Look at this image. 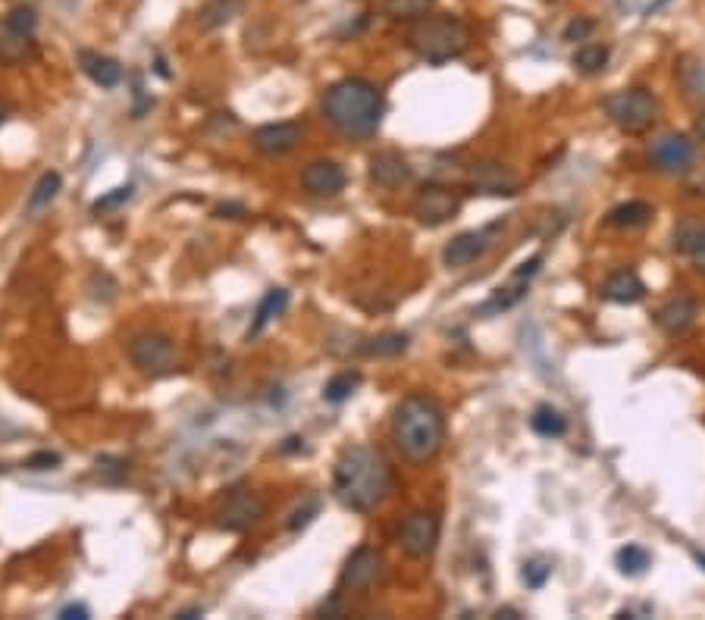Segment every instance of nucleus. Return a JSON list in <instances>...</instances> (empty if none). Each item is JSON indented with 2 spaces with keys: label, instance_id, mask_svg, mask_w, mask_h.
Wrapping results in <instances>:
<instances>
[{
  "label": "nucleus",
  "instance_id": "nucleus-1",
  "mask_svg": "<svg viewBox=\"0 0 705 620\" xmlns=\"http://www.w3.org/2000/svg\"><path fill=\"white\" fill-rule=\"evenodd\" d=\"M389 492L392 467L380 451L370 445H351L342 451L333 470V495L348 511L370 514L386 502Z\"/></svg>",
  "mask_w": 705,
  "mask_h": 620
},
{
  "label": "nucleus",
  "instance_id": "nucleus-2",
  "mask_svg": "<svg viewBox=\"0 0 705 620\" xmlns=\"http://www.w3.org/2000/svg\"><path fill=\"white\" fill-rule=\"evenodd\" d=\"M323 119L345 138H373L383 126V91L367 79H342L323 94Z\"/></svg>",
  "mask_w": 705,
  "mask_h": 620
},
{
  "label": "nucleus",
  "instance_id": "nucleus-3",
  "mask_svg": "<svg viewBox=\"0 0 705 620\" xmlns=\"http://www.w3.org/2000/svg\"><path fill=\"white\" fill-rule=\"evenodd\" d=\"M392 442L411 464L433 461L445 445V411L430 395H408L392 414Z\"/></svg>",
  "mask_w": 705,
  "mask_h": 620
},
{
  "label": "nucleus",
  "instance_id": "nucleus-4",
  "mask_svg": "<svg viewBox=\"0 0 705 620\" xmlns=\"http://www.w3.org/2000/svg\"><path fill=\"white\" fill-rule=\"evenodd\" d=\"M411 51L430 66H445L458 60L467 44H470V29L458 16H430L414 26V32L408 35Z\"/></svg>",
  "mask_w": 705,
  "mask_h": 620
},
{
  "label": "nucleus",
  "instance_id": "nucleus-5",
  "mask_svg": "<svg viewBox=\"0 0 705 620\" xmlns=\"http://www.w3.org/2000/svg\"><path fill=\"white\" fill-rule=\"evenodd\" d=\"M608 119L627 135H643L658 119V98L649 88H624L602 101Z\"/></svg>",
  "mask_w": 705,
  "mask_h": 620
},
{
  "label": "nucleus",
  "instance_id": "nucleus-6",
  "mask_svg": "<svg viewBox=\"0 0 705 620\" xmlns=\"http://www.w3.org/2000/svg\"><path fill=\"white\" fill-rule=\"evenodd\" d=\"M129 361L151 379L176 373V342L163 332H138L129 342Z\"/></svg>",
  "mask_w": 705,
  "mask_h": 620
},
{
  "label": "nucleus",
  "instance_id": "nucleus-7",
  "mask_svg": "<svg viewBox=\"0 0 705 620\" xmlns=\"http://www.w3.org/2000/svg\"><path fill=\"white\" fill-rule=\"evenodd\" d=\"M267 514L264 495H257L251 489H235L223 498V505L217 508V527L226 533H245L254 523H261Z\"/></svg>",
  "mask_w": 705,
  "mask_h": 620
},
{
  "label": "nucleus",
  "instance_id": "nucleus-8",
  "mask_svg": "<svg viewBox=\"0 0 705 620\" xmlns=\"http://www.w3.org/2000/svg\"><path fill=\"white\" fill-rule=\"evenodd\" d=\"M398 545L408 558H427L439 545V517L430 511H414L398 527Z\"/></svg>",
  "mask_w": 705,
  "mask_h": 620
},
{
  "label": "nucleus",
  "instance_id": "nucleus-9",
  "mask_svg": "<svg viewBox=\"0 0 705 620\" xmlns=\"http://www.w3.org/2000/svg\"><path fill=\"white\" fill-rule=\"evenodd\" d=\"M461 195L449 185H423L414 198V217L423 226H442L458 217Z\"/></svg>",
  "mask_w": 705,
  "mask_h": 620
},
{
  "label": "nucleus",
  "instance_id": "nucleus-10",
  "mask_svg": "<svg viewBox=\"0 0 705 620\" xmlns=\"http://www.w3.org/2000/svg\"><path fill=\"white\" fill-rule=\"evenodd\" d=\"M649 163L655 166L658 173H665V176L687 173L690 166L696 163V141L687 138V135H677V132L662 135L649 148Z\"/></svg>",
  "mask_w": 705,
  "mask_h": 620
},
{
  "label": "nucleus",
  "instance_id": "nucleus-11",
  "mask_svg": "<svg viewBox=\"0 0 705 620\" xmlns=\"http://www.w3.org/2000/svg\"><path fill=\"white\" fill-rule=\"evenodd\" d=\"M539 267H543V254H533L530 260H524V264L508 276V282L492 292V298L480 307V314H496V310H511L514 304H521L527 298V289L533 276L539 273Z\"/></svg>",
  "mask_w": 705,
  "mask_h": 620
},
{
  "label": "nucleus",
  "instance_id": "nucleus-12",
  "mask_svg": "<svg viewBox=\"0 0 705 620\" xmlns=\"http://www.w3.org/2000/svg\"><path fill=\"white\" fill-rule=\"evenodd\" d=\"M383 574V558L376 552L373 545H361L351 552V558L345 561L342 567V577H339V586L348 589V592H367L376 580Z\"/></svg>",
  "mask_w": 705,
  "mask_h": 620
},
{
  "label": "nucleus",
  "instance_id": "nucleus-13",
  "mask_svg": "<svg viewBox=\"0 0 705 620\" xmlns=\"http://www.w3.org/2000/svg\"><path fill=\"white\" fill-rule=\"evenodd\" d=\"M499 226H486V229H470L455 235L449 245L442 251V264L449 270H461L470 267L474 260H480L489 248H492V235H496Z\"/></svg>",
  "mask_w": 705,
  "mask_h": 620
},
{
  "label": "nucleus",
  "instance_id": "nucleus-14",
  "mask_svg": "<svg viewBox=\"0 0 705 620\" xmlns=\"http://www.w3.org/2000/svg\"><path fill=\"white\" fill-rule=\"evenodd\" d=\"M470 185L492 198H514L517 188H521V182L511 173V166L499 160H480L470 166Z\"/></svg>",
  "mask_w": 705,
  "mask_h": 620
},
{
  "label": "nucleus",
  "instance_id": "nucleus-15",
  "mask_svg": "<svg viewBox=\"0 0 705 620\" xmlns=\"http://www.w3.org/2000/svg\"><path fill=\"white\" fill-rule=\"evenodd\" d=\"M345 182L348 176L336 160H314L304 166V173H301V185L317 198H336L345 188Z\"/></svg>",
  "mask_w": 705,
  "mask_h": 620
},
{
  "label": "nucleus",
  "instance_id": "nucleus-16",
  "mask_svg": "<svg viewBox=\"0 0 705 620\" xmlns=\"http://www.w3.org/2000/svg\"><path fill=\"white\" fill-rule=\"evenodd\" d=\"M304 129L298 123H270L254 132V151L264 157H282L301 145Z\"/></svg>",
  "mask_w": 705,
  "mask_h": 620
},
{
  "label": "nucleus",
  "instance_id": "nucleus-17",
  "mask_svg": "<svg viewBox=\"0 0 705 620\" xmlns=\"http://www.w3.org/2000/svg\"><path fill=\"white\" fill-rule=\"evenodd\" d=\"M696 320V301L687 298V295H677L671 298L668 304H662L655 310V326L668 332V336H680V332H687Z\"/></svg>",
  "mask_w": 705,
  "mask_h": 620
},
{
  "label": "nucleus",
  "instance_id": "nucleus-18",
  "mask_svg": "<svg viewBox=\"0 0 705 620\" xmlns=\"http://www.w3.org/2000/svg\"><path fill=\"white\" fill-rule=\"evenodd\" d=\"M370 179L383 188H398L411 182V166L398 151H380L370 157Z\"/></svg>",
  "mask_w": 705,
  "mask_h": 620
},
{
  "label": "nucleus",
  "instance_id": "nucleus-19",
  "mask_svg": "<svg viewBox=\"0 0 705 620\" xmlns=\"http://www.w3.org/2000/svg\"><path fill=\"white\" fill-rule=\"evenodd\" d=\"M602 295L615 304H640L646 298V282L633 270H618L605 279Z\"/></svg>",
  "mask_w": 705,
  "mask_h": 620
},
{
  "label": "nucleus",
  "instance_id": "nucleus-20",
  "mask_svg": "<svg viewBox=\"0 0 705 620\" xmlns=\"http://www.w3.org/2000/svg\"><path fill=\"white\" fill-rule=\"evenodd\" d=\"M79 63H82V73L101 88H116L123 82V66L120 60L104 57V54H94V51H79Z\"/></svg>",
  "mask_w": 705,
  "mask_h": 620
},
{
  "label": "nucleus",
  "instance_id": "nucleus-21",
  "mask_svg": "<svg viewBox=\"0 0 705 620\" xmlns=\"http://www.w3.org/2000/svg\"><path fill=\"white\" fill-rule=\"evenodd\" d=\"M286 307H289V292H286V289H270V292L261 298V304H257V310H254V320H251V326H248V339L261 336V332H264L276 317L286 314Z\"/></svg>",
  "mask_w": 705,
  "mask_h": 620
},
{
  "label": "nucleus",
  "instance_id": "nucleus-22",
  "mask_svg": "<svg viewBox=\"0 0 705 620\" xmlns=\"http://www.w3.org/2000/svg\"><path fill=\"white\" fill-rule=\"evenodd\" d=\"M242 10H245V0H210V4L198 13V26L204 32L223 29L235 16H242Z\"/></svg>",
  "mask_w": 705,
  "mask_h": 620
},
{
  "label": "nucleus",
  "instance_id": "nucleus-23",
  "mask_svg": "<svg viewBox=\"0 0 705 620\" xmlns=\"http://www.w3.org/2000/svg\"><path fill=\"white\" fill-rule=\"evenodd\" d=\"M652 220V207L646 201H627L608 210V226L615 229H637Z\"/></svg>",
  "mask_w": 705,
  "mask_h": 620
},
{
  "label": "nucleus",
  "instance_id": "nucleus-24",
  "mask_svg": "<svg viewBox=\"0 0 705 620\" xmlns=\"http://www.w3.org/2000/svg\"><path fill=\"white\" fill-rule=\"evenodd\" d=\"M677 251H684L690 257V264L705 273V226H684L677 232V242H674Z\"/></svg>",
  "mask_w": 705,
  "mask_h": 620
},
{
  "label": "nucleus",
  "instance_id": "nucleus-25",
  "mask_svg": "<svg viewBox=\"0 0 705 620\" xmlns=\"http://www.w3.org/2000/svg\"><path fill=\"white\" fill-rule=\"evenodd\" d=\"M608 57H611L608 44H596V41L580 44L574 51V69H580L583 76H596L608 66Z\"/></svg>",
  "mask_w": 705,
  "mask_h": 620
},
{
  "label": "nucleus",
  "instance_id": "nucleus-26",
  "mask_svg": "<svg viewBox=\"0 0 705 620\" xmlns=\"http://www.w3.org/2000/svg\"><path fill=\"white\" fill-rule=\"evenodd\" d=\"M530 426H533L536 436L558 439V436H564V429H568V420H564L561 411H555L552 404H539V408L533 411V417H530Z\"/></svg>",
  "mask_w": 705,
  "mask_h": 620
},
{
  "label": "nucleus",
  "instance_id": "nucleus-27",
  "mask_svg": "<svg viewBox=\"0 0 705 620\" xmlns=\"http://www.w3.org/2000/svg\"><path fill=\"white\" fill-rule=\"evenodd\" d=\"M433 7H436V0H386L383 13H386L392 22H414V19L427 16Z\"/></svg>",
  "mask_w": 705,
  "mask_h": 620
},
{
  "label": "nucleus",
  "instance_id": "nucleus-28",
  "mask_svg": "<svg viewBox=\"0 0 705 620\" xmlns=\"http://www.w3.org/2000/svg\"><path fill=\"white\" fill-rule=\"evenodd\" d=\"M680 85L696 101H705V57H687L680 63Z\"/></svg>",
  "mask_w": 705,
  "mask_h": 620
},
{
  "label": "nucleus",
  "instance_id": "nucleus-29",
  "mask_svg": "<svg viewBox=\"0 0 705 620\" xmlns=\"http://www.w3.org/2000/svg\"><path fill=\"white\" fill-rule=\"evenodd\" d=\"M361 351L367 357H398L402 351H408V336L405 332H383V336L367 339L361 345Z\"/></svg>",
  "mask_w": 705,
  "mask_h": 620
},
{
  "label": "nucleus",
  "instance_id": "nucleus-30",
  "mask_svg": "<svg viewBox=\"0 0 705 620\" xmlns=\"http://www.w3.org/2000/svg\"><path fill=\"white\" fill-rule=\"evenodd\" d=\"M60 188H63L60 173H44V176L35 182V188H32V195H29V201H26V210H29V213L44 210L47 204H51V201L60 195Z\"/></svg>",
  "mask_w": 705,
  "mask_h": 620
},
{
  "label": "nucleus",
  "instance_id": "nucleus-31",
  "mask_svg": "<svg viewBox=\"0 0 705 620\" xmlns=\"http://www.w3.org/2000/svg\"><path fill=\"white\" fill-rule=\"evenodd\" d=\"M649 567H652V555L643 545H624L618 552V570L624 577H643Z\"/></svg>",
  "mask_w": 705,
  "mask_h": 620
},
{
  "label": "nucleus",
  "instance_id": "nucleus-32",
  "mask_svg": "<svg viewBox=\"0 0 705 620\" xmlns=\"http://www.w3.org/2000/svg\"><path fill=\"white\" fill-rule=\"evenodd\" d=\"M358 386H361V373H351V370L336 373V376L323 386V401H329V404H342V401H348L351 395H355V389H358Z\"/></svg>",
  "mask_w": 705,
  "mask_h": 620
},
{
  "label": "nucleus",
  "instance_id": "nucleus-33",
  "mask_svg": "<svg viewBox=\"0 0 705 620\" xmlns=\"http://www.w3.org/2000/svg\"><path fill=\"white\" fill-rule=\"evenodd\" d=\"M35 26H38V16H35V10L26 7V4L13 7V10L7 13V19H4V29L13 32V35H22V38H32Z\"/></svg>",
  "mask_w": 705,
  "mask_h": 620
},
{
  "label": "nucleus",
  "instance_id": "nucleus-34",
  "mask_svg": "<svg viewBox=\"0 0 705 620\" xmlns=\"http://www.w3.org/2000/svg\"><path fill=\"white\" fill-rule=\"evenodd\" d=\"M29 51H32V38H22V35H13V32H7L4 38H0V60L4 63H19Z\"/></svg>",
  "mask_w": 705,
  "mask_h": 620
},
{
  "label": "nucleus",
  "instance_id": "nucleus-35",
  "mask_svg": "<svg viewBox=\"0 0 705 620\" xmlns=\"http://www.w3.org/2000/svg\"><path fill=\"white\" fill-rule=\"evenodd\" d=\"M549 577H552V564H543V561H530V564H524V583H527V586L539 589V586H543Z\"/></svg>",
  "mask_w": 705,
  "mask_h": 620
},
{
  "label": "nucleus",
  "instance_id": "nucleus-36",
  "mask_svg": "<svg viewBox=\"0 0 705 620\" xmlns=\"http://www.w3.org/2000/svg\"><path fill=\"white\" fill-rule=\"evenodd\" d=\"M57 467H60V455H57V451H35L32 458H26V470H32V473L57 470Z\"/></svg>",
  "mask_w": 705,
  "mask_h": 620
},
{
  "label": "nucleus",
  "instance_id": "nucleus-37",
  "mask_svg": "<svg viewBox=\"0 0 705 620\" xmlns=\"http://www.w3.org/2000/svg\"><path fill=\"white\" fill-rule=\"evenodd\" d=\"M129 198H132V188H129V185H126V188H113V192H110L107 198H98V201H94V213L110 210V207L123 204V201H129Z\"/></svg>",
  "mask_w": 705,
  "mask_h": 620
},
{
  "label": "nucleus",
  "instance_id": "nucleus-38",
  "mask_svg": "<svg viewBox=\"0 0 705 620\" xmlns=\"http://www.w3.org/2000/svg\"><path fill=\"white\" fill-rule=\"evenodd\" d=\"M314 514H317V502H308L304 508H298V511L292 514V520H289V530L298 533L301 527H308V523L314 520Z\"/></svg>",
  "mask_w": 705,
  "mask_h": 620
},
{
  "label": "nucleus",
  "instance_id": "nucleus-39",
  "mask_svg": "<svg viewBox=\"0 0 705 620\" xmlns=\"http://www.w3.org/2000/svg\"><path fill=\"white\" fill-rule=\"evenodd\" d=\"M590 32H593V22L590 19H574L571 26L564 29V38H568V41H583Z\"/></svg>",
  "mask_w": 705,
  "mask_h": 620
},
{
  "label": "nucleus",
  "instance_id": "nucleus-40",
  "mask_svg": "<svg viewBox=\"0 0 705 620\" xmlns=\"http://www.w3.org/2000/svg\"><path fill=\"white\" fill-rule=\"evenodd\" d=\"M57 617L60 620H85V617H91V611L85 605H66Z\"/></svg>",
  "mask_w": 705,
  "mask_h": 620
},
{
  "label": "nucleus",
  "instance_id": "nucleus-41",
  "mask_svg": "<svg viewBox=\"0 0 705 620\" xmlns=\"http://www.w3.org/2000/svg\"><path fill=\"white\" fill-rule=\"evenodd\" d=\"M195 617H204V611H201V608H188V611H179V614H176V620H195Z\"/></svg>",
  "mask_w": 705,
  "mask_h": 620
},
{
  "label": "nucleus",
  "instance_id": "nucleus-42",
  "mask_svg": "<svg viewBox=\"0 0 705 620\" xmlns=\"http://www.w3.org/2000/svg\"><path fill=\"white\" fill-rule=\"evenodd\" d=\"M671 4V0H652V4L646 7V13L652 16V13H658V10H662V7H668Z\"/></svg>",
  "mask_w": 705,
  "mask_h": 620
},
{
  "label": "nucleus",
  "instance_id": "nucleus-43",
  "mask_svg": "<svg viewBox=\"0 0 705 620\" xmlns=\"http://www.w3.org/2000/svg\"><path fill=\"white\" fill-rule=\"evenodd\" d=\"M298 448H304L298 436H292V439H286V445H282V451H298Z\"/></svg>",
  "mask_w": 705,
  "mask_h": 620
},
{
  "label": "nucleus",
  "instance_id": "nucleus-44",
  "mask_svg": "<svg viewBox=\"0 0 705 620\" xmlns=\"http://www.w3.org/2000/svg\"><path fill=\"white\" fill-rule=\"evenodd\" d=\"M696 135L705 141V110H702V113H699V119H696Z\"/></svg>",
  "mask_w": 705,
  "mask_h": 620
},
{
  "label": "nucleus",
  "instance_id": "nucleus-45",
  "mask_svg": "<svg viewBox=\"0 0 705 620\" xmlns=\"http://www.w3.org/2000/svg\"><path fill=\"white\" fill-rule=\"evenodd\" d=\"M496 617H511V620H514V617H521V614H517L514 608H505V611L499 608V611H496Z\"/></svg>",
  "mask_w": 705,
  "mask_h": 620
},
{
  "label": "nucleus",
  "instance_id": "nucleus-46",
  "mask_svg": "<svg viewBox=\"0 0 705 620\" xmlns=\"http://www.w3.org/2000/svg\"><path fill=\"white\" fill-rule=\"evenodd\" d=\"M4 119H7V110H4V104H0V126H4Z\"/></svg>",
  "mask_w": 705,
  "mask_h": 620
},
{
  "label": "nucleus",
  "instance_id": "nucleus-47",
  "mask_svg": "<svg viewBox=\"0 0 705 620\" xmlns=\"http://www.w3.org/2000/svg\"><path fill=\"white\" fill-rule=\"evenodd\" d=\"M696 561H699V564L705 567V555H699V552H696Z\"/></svg>",
  "mask_w": 705,
  "mask_h": 620
},
{
  "label": "nucleus",
  "instance_id": "nucleus-48",
  "mask_svg": "<svg viewBox=\"0 0 705 620\" xmlns=\"http://www.w3.org/2000/svg\"><path fill=\"white\" fill-rule=\"evenodd\" d=\"M0 473H4V464H0Z\"/></svg>",
  "mask_w": 705,
  "mask_h": 620
}]
</instances>
